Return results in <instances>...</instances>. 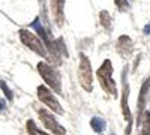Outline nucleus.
<instances>
[{
  "label": "nucleus",
  "mask_w": 150,
  "mask_h": 135,
  "mask_svg": "<svg viewBox=\"0 0 150 135\" xmlns=\"http://www.w3.org/2000/svg\"><path fill=\"white\" fill-rule=\"evenodd\" d=\"M112 65H111V60L107 59L105 62L101 65V68L98 69V78L99 83H101L102 89L105 92H108L110 95H114L117 96V89H116V83L112 80Z\"/></svg>",
  "instance_id": "nucleus-1"
},
{
  "label": "nucleus",
  "mask_w": 150,
  "mask_h": 135,
  "mask_svg": "<svg viewBox=\"0 0 150 135\" xmlns=\"http://www.w3.org/2000/svg\"><path fill=\"white\" fill-rule=\"evenodd\" d=\"M78 80L81 87L86 92H92L93 90V75H92V63L87 59V56L80 54V65H78Z\"/></svg>",
  "instance_id": "nucleus-2"
},
{
  "label": "nucleus",
  "mask_w": 150,
  "mask_h": 135,
  "mask_svg": "<svg viewBox=\"0 0 150 135\" xmlns=\"http://www.w3.org/2000/svg\"><path fill=\"white\" fill-rule=\"evenodd\" d=\"M38 71H39V74H41V77L44 78V81H45L56 93H62L60 77H59V74H57L51 66H50L48 63L39 62V63H38Z\"/></svg>",
  "instance_id": "nucleus-3"
},
{
  "label": "nucleus",
  "mask_w": 150,
  "mask_h": 135,
  "mask_svg": "<svg viewBox=\"0 0 150 135\" xmlns=\"http://www.w3.org/2000/svg\"><path fill=\"white\" fill-rule=\"evenodd\" d=\"M20 39H21V42H23L24 45H26L27 48H30L32 51H35L38 56H42V57H47V56H48L47 48H45V45L42 44V41L38 39L32 32H29V30H26V29H21V30H20Z\"/></svg>",
  "instance_id": "nucleus-4"
},
{
  "label": "nucleus",
  "mask_w": 150,
  "mask_h": 135,
  "mask_svg": "<svg viewBox=\"0 0 150 135\" xmlns=\"http://www.w3.org/2000/svg\"><path fill=\"white\" fill-rule=\"evenodd\" d=\"M38 98H39V101H42V104H45L48 108H51L54 113H57V114L63 113V110H62L59 101L56 99L54 95L50 92L45 86H39V87H38Z\"/></svg>",
  "instance_id": "nucleus-5"
},
{
  "label": "nucleus",
  "mask_w": 150,
  "mask_h": 135,
  "mask_svg": "<svg viewBox=\"0 0 150 135\" xmlns=\"http://www.w3.org/2000/svg\"><path fill=\"white\" fill-rule=\"evenodd\" d=\"M39 117L42 120L44 126L48 128L51 132H54L56 135H66V129L62 126L59 122L54 119V116L51 113H48L47 110H39Z\"/></svg>",
  "instance_id": "nucleus-6"
},
{
  "label": "nucleus",
  "mask_w": 150,
  "mask_h": 135,
  "mask_svg": "<svg viewBox=\"0 0 150 135\" xmlns=\"http://www.w3.org/2000/svg\"><path fill=\"white\" fill-rule=\"evenodd\" d=\"M128 95H129V87H128V83H126V71H123V95H122V111L125 119L128 120V128L125 131V135H129L131 134V122H132V116L129 111V107H128Z\"/></svg>",
  "instance_id": "nucleus-7"
},
{
  "label": "nucleus",
  "mask_w": 150,
  "mask_h": 135,
  "mask_svg": "<svg viewBox=\"0 0 150 135\" xmlns=\"http://www.w3.org/2000/svg\"><path fill=\"white\" fill-rule=\"evenodd\" d=\"M116 50L120 56L123 57H129L132 54V50H134V44H132V39L126 35H122L120 38L117 39V45H116Z\"/></svg>",
  "instance_id": "nucleus-8"
},
{
  "label": "nucleus",
  "mask_w": 150,
  "mask_h": 135,
  "mask_svg": "<svg viewBox=\"0 0 150 135\" xmlns=\"http://www.w3.org/2000/svg\"><path fill=\"white\" fill-rule=\"evenodd\" d=\"M51 6H53V14H54V18H56L57 26H63V20H65V17H63L65 0H53Z\"/></svg>",
  "instance_id": "nucleus-9"
},
{
  "label": "nucleus",
  "mask_w": 150,
  "mask_h": 135,
  "mask_svg": "<svg viewBox=\"0 0 150 135\" xmlns=\"http://www.w3.org/2000/svg\"><path fill=\"white\" fill-rule=\"evenodd\" d=\"M150 89V78H147L143 86H141V90H140V96H138V104H137V108H138V114H141L144 111V107H146V98Z\"/></svg>",
  "instance_id": "nucleus-10"
},
{
  "label": "nucleus",
  "mask_w": 150,
  "mask_h": 135,
  "mask_svg": "<svg viewBox=\"0 0 150 135\" xmlns=\"http://www.w3.org/2000/svg\"><path fill=\"white\" fill-rule=\"evenodd\" d=\"M140 135H150V111H143Z\"/></svg>",
  "instance_id": "nucleus-11"
},
{
  "label": "nucleus",
  "mask_w": 150,
  "mask_h": 135,
  "mask_svg": "<svg viewBox=\"0 0 150 135\" xmlns=\"http://www.w3.org/2000/svg\"><path fill=\"white\" fill-rule=\"evenodd\" d=\"M90 126L95 132H102L105 129V120H102L101 117H93L90 120Z\"/></svg>",
  "instance_id": "nucleus-12"
},
{
  "label": "nucleus",
  "mask_w": 150,
  "mask_h": 135,
  "mask_svg": "<svg viewBox=\"0 0 150 135\" xmlns=\"http://www.w3.org/2000/svg\"><path fill=\"white\" fill-rule=\"evenodd\" d=\"M99 21H101V26L107 30H110L111 27V15L108 14V11H101L99 14Z\"/></svg>",
  "instance_id": "nucleus-13"
},
{
  "label": "nucleus",
  "mask_w": 150,
  "mask_h": 135,
  "mask_svg": "<svg viewBox=\"0 0 150 135\" xmlns=\"http://www.w3.org/2000/svg\"><path fill=\"white\" fill-rule=\"evenodd\" d=\"M27 132H29L30 135H50V134H47V132H44V131L38 129L33 120H27Z\"/></svg>",
  "instance_id": "nucleus-14"
},
{
  "label": "nucleus",
  "mask_w": 150,
  "mask_h": 135,
  "mask_svg": "<svg viewBox=\"0 0 150 135\" xmlns=\"http://www.w3.org/2000/svg\"><path fill=\"white\" fill-rule=\"evenodd\" d=\"M0 89L3 90V93H5V96H6V99H8V101H12V99H14V95H12L11 89L8 87V84H6L3 80H0Z\"/></svg>",
  "instance_id": "nucleus-15"
},
{
  "label": "nucleus",
  "mask_w": 150,
  "mask_h": 135,
  "mask_svg": "<svg viewBox=\"0 0 150 135\" xmlns=\"http://www.w3.org/2000/svg\"><path fill=\"white\" fill-rule=\"evenodd\" d=\"M114 3L119 8V11H122V12L129 9V2H128V0H114Z\"/></svg>",
  "instance_id": "nucleus-16"
},
{
  "label": "nucleus",
  "mask_w": 150,
  "mask_h": 135,
  "mask_svg": "<svg viewBox=\"0 0 150 135\" xmlns=\"http://www.w3.org/2000/svg\"><path fill=\"white\" fill-rule=\"evenodd\" d=\"M143 32H144V35H150V23H147L146 26H144Z\"/></svg>",
  "instance_id": "nucleus-17"
},
{
  "label": "nucleus",
  "mask_w": 150,
  "mask_h": 135,
  "mask_svg": "<svg viewBox=\"0 0 150 135\" xmlns=\"http://www.w3.org/2000/svg\"><path fill=\"white\" fill-rule=\"evenodd\" d=\"M3 108H5V101H3V99H0V111H2Z\"/></svg>",
  "instance_id": "nucleus-18"
}]
</instances>
